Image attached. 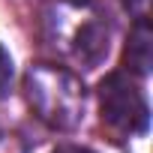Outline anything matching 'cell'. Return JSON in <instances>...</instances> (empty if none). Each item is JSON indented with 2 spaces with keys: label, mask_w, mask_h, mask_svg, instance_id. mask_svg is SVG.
<instances>
[{
  "label": "cell",
  "mask_w": 153,
  "mask_h": 153,
  "mask_svg": "<svg viewBox=\"0 0 153 153\" xmlns=\"http://www.w3.org/2000/svg\"><path fill=\"white\" fill-rule=\"evenodd\" d=\"M123 63L135 75H147L150 72V63H153V33H150L147 18L135 21V27L129 33V42H126V51H123Z\"/></svg>",
  "instance_id": "277c9868"
},
{
  "label": "cell",
  "mask_w": 153,
  "mask_h": 153,
  "mask_svg": "<svg viewBox=\"0 0 153 153\" xmlns=\"http://www.w3.org/2000/svg\"><path fill=\"white\" fill-rule=\"evenodd\" d=\"M0 153H24V144L15 135H3L0 132Z\"/></svg>",
  "instance_id": "8992f818"
},
{
  "label": "cell",
  "mask_w": 153,
  "mask_h": 153,
  "mask_svg": "<svg viewBox=\"0 0 153 153\" xmlns=\"http://www.w3.org/2000/svg\"><path fill=\"white\" fill-rule=\"evenodd\" d=\"M42 36L57 57L93 69L108 57L111 24L93 0H48L42 6Z\"/></svg>",
  "instance_id": "6da1fadb"
},
{
  "label": "cell",
  "mask_w": 153,
  "mask_h": 153,
  "mask_svg": "<svg viewBox=\"0 0 153 153\" xmlns=\"http://www.w3.org/2000/svg\"><path fill=\"white\" fill-rule=\"evenodd\" d=\"M9 81H12V57L0 48V96L9 90Z\"/></svg>",
  "instance_id": "5b68a950"
},
{
  "label": "cell",
  "mask_w": 153,
  "mask_h": 153,
  "mask_svg": "<svg viewBox=\"0 0 153 153\" xmlns=\"http://www.w3.org/2000/svg\"><path fill=\"white\" fill-rule=\"evenodd\" d=\"M99 108L102 120L120 135H141L150 123V108L141 87L123 72H111L99 84Z\"/></svg>",
  "instance_id": "3957f363"
},
{
  "label": "cell",
  "mask_w": 153,
  "mask_h": 153,
  "mask_svg": "<svg viewBox=\"0 0 153 153\" xmlns=\"http://www.w3.org/2000/svg\"><path fill=\"white\" fill-rule=\"evenodd\" d=\"M24 96L33 114L45 126L60 129V132L75 129L87 111L84 84L63 66H48V63L30 66V72L24 75Z\"/></svg>",
  "instance_id": "7a4b0ae2"
},
{
  "label": "cell",
  "mask_w": 153,
  "mask_h": 153,
  "mask_svg": "<svg viewBox=\"0 0 153 153\" xmlns=\"http://www.w3.org/2000/svg\"><path fill=\"white\" fill-rule=\"evenodd\" d=\"M54 153H93L90 147H81V144H60Z\"/></svg>",
  "instance_id": "52a82bcc"
},
{
  "label": "cell",
  "mask_w": 153,
  "mask_h": 153,
  "mask_svg": "<svg viewBox=\"0 0 153 153\" xmlns=\"http://www.w3.org/2000/svg\"><path fill=\"white\" fill-rule=\"evenodd\" d=\"M123 3H129V6H135V3H144V0H123Z\"/></svg>",
  "instance_id": "ba28073f"
}]
</instances>
